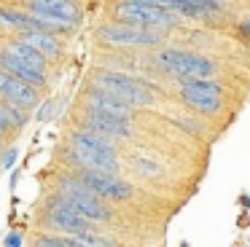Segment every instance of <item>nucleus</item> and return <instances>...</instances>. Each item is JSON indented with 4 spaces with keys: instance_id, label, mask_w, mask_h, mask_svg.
Instances as JSON below:
<instances>
[{
    "instance_id": "nucleus-16",
    "label": "nucleus",
    "mask_w": 250,
    "mask_h": 247,
    "mask_svg": "<svg viewBox=\"0 0 250 247\" xmlns=\"http://www.w3.org/2000/svg\"><path fill=\"white\" fill-rule=\"evenodd\" d=\"M129 166L135 169L137 177H143V180H151V183H162L164 177H167V166H164L162 161L156 159V156L143 153V150H137V153L129 159Z\"/></svg>"
},
{
    "instance_id": "nucleus-12",
    "label": "nucleus",
    "mask_w": 250,
    "mask_h": 247,
    "mask_svg": "<svg viewBox=\"0 0 250 247\" xmlns=\"http://www.w3.org/2000/svg\"><path fill=\"white\" fill-rule=\"evenodd\" d=\"M22 8H27L30 14L46 16V19L70 21L76 27L83 19V8L78 0H22Z\"/></svg>"
},
{
    "instance_id": "nucleus-23",
    "label": "nucleus",
    "mask_w": 250,
    "mask_h": 247,
    "mask_svg": "<svg viewBox=\"0 0 250 247\" xmlns=\"http://www.w3.org/2000/svg\"><path fill=\"white\" fill-rule=\"evenodd\" d=\"M3 245H6V247H22V245H24V231L11 228V231L6 234V239H3Z\"/></svg>"
},
{
    "instance_id": "nucleus-3",
    "label": "nucleus",
    "mask_w": 250,
    "mask_h": 247,
    "mask_svg": "<svg viewBox=\"0 0 250 247\" xmlns=\"http://www.w3.org/2000/svg\"><path fill=\"white\" fill-rule=\"evenodd\" d=\"M175 94L191 113L218 118L226 107V89L215 75H188L175 78Z\"/></svg>"
},
{
    "instance_id": "nucleus-24",
    "label": "nucleus",
    "mask_w": 250,
    "mask_h": 247,
    "mask_svg": "<svg viewBox=\"0 0 250 247\" xmlns=\"http://www.w3.org/2000/svg\"><path fill=\"white\" fill-rule=\"evenodd\" d=\"M237 30H239V35H242L245 41L250 43V19H242V21L237 24Z\"/></svg>"
},
{
    "instance_id": "nucleus-2",
    "label": "nucleus",
    "mask_w": 250,
    "mask_h": 247,
    "mask_svg": "<svg viewBox=\"0 0 250 247\" xmlns=\"http://www.w3.org/2000/svg\"><path fill=\"white\" fill-rule=\"evenodd\" d=\"M94 41L103 48L113 51H153L169 41V30H156V27H140L129 21H103L94 30Z\"/></svg>"
},
{
    "instance_id": "nucleus-18",
    "label": "nucleus",
    "mask_w": 250,
    "mask_h": 247,
    "mask_svg": "<svg viewBox=\"0 0 250 247\" xmlns=\"http://www.w3.org/2000/svg\"><path fill=\"white\" fill-rule=\"evenodd\" d=\"M0 27L17 35L22 30H33V16L30 11L17 8V5H0Z\"/></svg>"
},
{
    "instance_id": "nucleus-19",
    "label": "nucleus",
    "mask_w": 250,
    "mask_h": 247,
    "mask_svg": "<svg viewBox=\"0 0 250 247\" xmlns=\"http://www.w3.org/2000/svg\"><path fill=\"white\" fill-rule=\"evenodd\" d=\"M0 134L6 140H11V137H17V126H14V118H11V113H8V102L6 100H0Z\"/></svg>"
},
{
    "instance_id": "nucleus-6",
    "label": "nucleus",
    "mask_w": 250,
    "mask_h": 247,
    "mask_svg": "<svg viewBox=\"0 0 250 247\" xmlns=\"http://www.w3.org/2000/svg\"><path fill=\"white\" fill-rule=\"evenodd\" d=\"M110 19L129 21V24H140V27H156V30H178L186 21L169 5L148 3V0H116L110 5Z\"/></svg>"
},
{
    "instance_id": "nucleus-1",
    "label": "nucleus",
    "mask_w": 250,
    "mask_h": 247,
    "mask_svg": "<svg viewBox=\"0 0 250 247\" xmlns=\"http://www.w3.org/2000/svg\"><path fill=\"white\" fill-rule=\"evenodd\" d=\"M62 159L67 161L70 169H105V172H121V156L119 143L92 132V129L76 126L67 132Z\"/></svg>"
},
{
    "instance_id": "nucleus-20",
    "label": "nucleus",
    "mask_w": 250,
    "mask_h": 247,
    "mask_svg": "<svg viewBox=\"0 0 250 247\" xmlns=\"http://www.w3.org/2000/svg\"><path fill=\"white\" fill-rule=\"evenodd\" d=\"M35 247H70V236L67 234H38L33 239Z\"/></svg>"
},
{
    "instance_id": "nucleus-7",
    "label": "nucleus",
    "mask_w": 250,
    "mask_h": 247,
    "mask_svg": "<svg viewBox=\"0 0 250 247\" xmlns=\"http://www.w3.org/2000/svg\"><path fill=\"white\" fill-rule=\"evenodd\" d=\"M57 191L65 196V202L70 204L76 212H81L83 218H89L92 223H110L116 218V209L110 207V202L94 196L86 185L78 183V177L73 172H65V175H57Z\"/></svg>"
},
{
    "instance_id": "nucleus-11",
    "label": "nucleus",
    "mask_w": 250,
    "mask_h": 247,
    "mask_svg": "<svg viewBox=\"0 0 250 247\" xmlns=\"http://www.w3.org/2000/svg\"><path fill=\"white\" fill-rule=\"evenodd\" d=\"M81 105L86 107H94L100 113H108V116H116V118H124V121H135L137 118V107H132L129 102L119 100L116 94H110L108 89H103L100 83H86L81 91Z\"/></svg>"
},
{
    "instance_id": "nucleus-15",
    "label": "nucleus",
    "mask_w": 250,
    "mask_h": 247,
    "mask_svg": "<svg viewBox=\"0 0 250 247\" xmlns=\"http://www.w3.org/2000/svg\"><path fill=\"white\" fill-rule=\"evenodd\" d=\"M22 41H27L30 46H35L41 54H43L49 62H60L62 57H65V48H67V43H65V38L62 35H57V32H49V30H22V32H17Z\"/></svg>"
},
{
    "instance_id": "nucleus-17",
    "label": "nucleus",
    "mask_w": 250,
    "mask_h": 247,
    "mask_svg": "<svg viewBox=\"0 0 250 247\" xmlns=\"http://www.w3.org/2000/svg\"><path fill=\"white\" fill-rule=\"evenodd\" d=\"M3 48H8L11 54H17V57H22L24 62H30V64H35V67H41V70H49L51 67V62L43 57V54L38 51L35 46H30L27 41H22L19 35H11V38H6V41L0 43Z\"/></svg>"
},
{
    "instance_id": "nucleus-25",
    "label": "nucleus",
    "mask_w": 250,
    "mask_h": 247,
    "mask_svg": "<svg viewBox=\"0 0 250 247\" xmlns=\"http://www.w3.org/2000/svg\"><path fill=\"white\" fill-rule=\"evenodd\" d=\"M3 145H6V137H3V134H0V148H3Z\"/></svg>"
},
{
    "instance_id": "nucleus-9",
    "label": "nucleus",
    "mask_w": 250,
    "mask_h": 247,
    "mask_svg": "<svg viewBox=\"0 0 250 247\" xmlns=\"http://www.w3.org/2000/svg\"><path fill=\"white\" fill-rule=\"evenodd\" d=\"M78 177L81 185H86L94 196L105 199L110 204H124L135 199V188L129 180L119 177V172H105V169H70Z\"/></svg>"
},
{
    "instance_id": "nucleus-4",
    "label": "nucleus",
    "mask_w": 250,
    "mask_h": 247,
    "mask_svg": "<svg viewBox=\"0 0 250 247\" xmlns=\"http://www.w3.org/2000/svg\"><path fill=\"white\" fill-rule=\"evenodd\" d=\"M153 70L164 73L167 78H188V75H218L221 64L218 59L207 57L202 51H191L183 46H172V43H164V46L153 48Z\"/></svg>"
},
{
    "instance_id": "nucleus-21",
    "label": "nucleus",
    "mask_w": 250,
    "mask_h": 247,
    "mask_svg": "<svg viewBox=\"0 0 250 247\" xmlns=\"http://www.w3.org/2000/svg\"><path fill=\"white\" fill-rule=\"evenodd\" d=\"M57 102H54V97H46V100L43 102H38V105H35L33 107V118H35V121H41V124H43V121H51V118H54L57 116Z\"/></svg>"
},
{
    "instance_id": "nucleus-22",
    "label": "nucleus",
    "mask_w": 250,
    "mask_h": 247,
    "mask_svg": "<svg viewBox=\"0 0 250 247\" xmlns=\"http://www.w3.org/2000/svg\"><path fill=\"white\" fill-rule=\"evenodd\" d=\"M19 159V148L17 145H3L0 148V172H8Z\"/></svg>"
},
{
    "instance_id": "nucleus-13",
    "label": "nucleus",
    "mask_w": 250,
    "mask_h": 247,
    "mask_svg": "<svg viewBox=\"0 0 250 247\" xmlns=\"http://www.w3.org/2000/svg\"><path fill=\"white\" fill-rule=\"evenodd\" d=\"M0 100L14 102V105H22V107H27V110H33V107L41 102V89L24 83L22 78H17V75L6 73V70L0 67Z\"/></svg>"
},
{
    "instance_id": "nucleus-26",
    "label": "nucleus",
    "mask_w": 250,
    "mask_h": 247,
    "mask_svg": "<svg viewBox=\"0 0 250 247\" xmlns=\"http://www.w3.org/2000/svg\"><path fill=\"white\" fill-rule=\"evenodd\" d=\"M148 3H162L164 5V0H148Z\"/></svg>"
},
{
    "instance_id": "nucleus-5",
    "label": "nucleus",
    "mask_w": 250,
    "mask_h": 247,
    "mask_svg": "<svg viewBox=\"0 0 250 247\" xmlns=\"http://www.w3.org/2000/svg\"><path fill=\"white\" fill-rule=\"evenodd\" d=\"M92 81L100 83L103 89H108L110 94H116L119 100L129 102L132 107H153L156 105V94H153L151 83L143 75H135L129 70H116V67H94Z\"/></svg>"
},
{
    "instance_id": "nucleus-10",
    "label": "nucleus",
    "mask_w": 250,
    "mask_h": 247,
    "mask_svg": "<svg viewBox=\"0 0 250 247\" xmlns=\"http://www.w3.org/2000/svg\"><path fill=\"white\" fill-rule=\"evenodd\" d=\"M76 124H81V126L92 129V132L103 134V137H108V140H113V143H132V140H135V124L132 121L108 116V113H100V110L86 107V105H81L76 110Z\"/></svg>"
},
{
    "instance_id": "nucleus-8",
    "label": "nucleus",
    "mask_w": 250,
    "mask_h": 247,
    "mask_svg": "<svg viewBox=\"0 0 250 247\" xmlns=\"http://www.w3.org/2000/svg\"><path fill=\"white\" fill-rule=\"evenodd\" d=\"M41 223H46L54 234H67V236L81 234V231H92L94 226H97L89 218H83L81 212H76L57 188L46 196L43 212H41Z\"/></svg>"
},
{
    "instance_id": "nucleus-14",
    "label": "nucleus",
    "mask_w": 250,
    "mask_h": 247,
    "mask_svg": "<svg viewBox=\"0 0 250 247\" xmlns=\"http://www.w3.org/2000/svg\"><path fill=\"white\" fill-rule=\"evenodd\" d=\"M0 67L6 70V73L17 75V78H22L24 83L35 86V89H43V86L49 83V70H41V67H35V64L24 62L22 57L11 54L3 46H0Z\"/></svg>"
}]
</instances>
